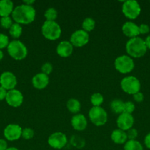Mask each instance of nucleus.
Instances as JSON below:
<instances>
[{
    "instance_id": "obj_1",
    "label": "nucleus",
    "mask_w": 150,
    "mask_h": 150,
    "mask_svg": "<svg viewBox=\"0 0 150 150\" xmlns=\"http://www.w3.org/2000/svg\"><path fill=\"white\" fill-rule=\"evenodd\" d=\"M36 10L32 6L22 4L14 7L12 13V18L15 23L26 25L32 23L35 19Z\"/></svg>"
},
{
    "instance_id": "obj_2",
    "label": "nucleus",
    "mask_w": 150,
    "mask_h": 150,
    "mask_svg": "<svg viewBox=\"0 0 150 150\" xmlns=\"http://www.w3.org/2000/svg\"><path fill=\"white\" fill-rule=\"evenodd\" d=\"M126 52L131 58H141L144 57L147 51L144 40L140 37L131 38L125 45Z\"/></svg>"
},
{
    "instance_id": "obj_3",
    "label": "nucleus",
    "mask_w": 150,
    "mask_h": 150,
    "mask_svg": "<svg viewBox=\"0 0 150 150\" xmlns=\"http://www.w3.org/2000/svg\"><path fill=\"white\" fill-rule=\"evenodd\" d=\"M9 55L15 60L21 61L24 59L28 54V50L26 45L19 40L10 41L7 48Z\"/></svg>"
},
{
    "instance_id": "obj_4",
    "label": "nucleus",
    "mask_w": 150,
    "mask_h": 150,
    "mask_svg": "<svg viewBox=\"0 0 150 150\" xmlns=\"http://www.w3.org/2000/svg\"><path fill=\"white\" fill-rule=\"evenodd\" d=\"M41 32L46 39L56 40L60 38L62 30L60 26L56 21H45L41 26Z\"/></svg>"
},
{
    "instance_id": "obj_5",
    "label": "nucleus",
    "mask_w": 150,
    "mask_h": 150,
    "mask_svg": "<svg viewBox=\"0 0 150 150\" xmlns=\"http://www.w3.org/2000/svg\"><path fill=\"white\" fill-rule=\"evenodd\" d=\"M114 67L118 72L122 74L131 73L135 67L133 59L128 55H121L118 57L114 61Z\"/></svg>"
},
{
    "instance_id": "obj_6",
    "label": "nucleus",
    "mask_w": 150,
    "mask_h": 150,
    "mask_svg": "<svg viewBox=\"0 0 150 150\" xmlns=\"http://www.w3.org/2000/svg\"><path fill=\"white\" fill-rule=\"evenodd\" d=\"M141 12V5L135 0H127L123 2L122 13L127 18L130 20H135L140 16Z\"/></svg>"
},
{
    "instance_id": "obj_7",
    "label": "nucleus",
    "mask_w": 150,
    "mask_h": 150,
    "mask_svg": "<svg viewBox=\"0 0 150 150\" xmlns=\"http://www.w3.org/2000/svg\"><path fill=\"white\" fill-rule=\"evenodd\" d=\"M141 82L135 76H126L121 81V88L122 90L129 95H135L140 92Z\"/></svg>"
},
{
    "instance_id": "obj_8",
    "label": "nucleus",
    "mask_w": 150,
    "mask_h": 150,
    "mask_svg": "<svg viewBox=\"0 0 150 150\" xmlns=\"http://www.w3.org/2000/svg\"><path fill=\"white\" fill-rule=\"evenodd\" d=\"M88 117L91 122L96 126H103L107 122V114L101 106L94 107L90 109Z\"/></svg>"
},
{
    "instance_id": "obj_9",
    "label": "nucleus",
    "mask_w": 150,
    "mask_h": 150,
    "mask_svg": "<svg viewBox=\"0 0 150 150\" xmlns=\"http://www.w3.org/2000/svg\"><path fill=\"white\" fill-rule=\"evenodd\" d=\"M48 144L53 149H61L66 146L68 139L66 134L61 132H55L50 135L48 138Z\"/></svg>"
},
{
    "instance_id": "obj_10",
    "label": "nucleus",
    "mask_w": 150,
    "mask_h": 150,
    "mask_svg": "<svg viewBox=\"0 0 150 150\" xmlns=\"http://www.w3.org/2000/svg\"><path fill=\"white\" fill-rule=\"evenodd\" d=\"M89 41V35L82 29H78L71 35L70 42L73 46L80 48L86 45Z\"/></svg>"
},
{
    "instance_id": "obj_11",
    "label": "nucleus",
    "mask_w": 150,
    "mask_h": 150,
    "mask_svg": "<svg viewBox=\"0 0 150 150\" xmlns=\"http://www.w3.org/2000/svg\"><path fill=\"white\" fill-rule=\"evenodd\" d=\"M0 85L7 91L14 89L17 85L16 76L11 72H4L0 76Z\"/></svg>"
},
{
    "instance_id": "obj_12",
    "label": "nucleus",
    "mask_w": 150,
    "mask_h": 150,
    "mask_svg": "<svg viewBox=\"0 0 150 150\" xmlns=\"http://www.w3.org/2000/svg\"><path fill=\"white\" fill-rule=\"evenodd\" d=\"M5 100L10 106L17 108V107L21 106L23 103L24 96L20 91L14 89L7 91Z\"/></svg>"
},
{
    "instance_id": "obj_13",
    "label": "nucleus",
    "mask_w": 150,
    "mask_h": 150,
    "mask_svg": "<svg viewBox=\"0 0 150 150\" xmlns=\"http://www.w3.org/2000/svg\"><path fill=\"white\" fill-rule=\"evenodd\" d=\"M134 122H135V120H134L133 116L132 114L124 112L119 115L116 120V125H117L118 128L125 132L133 127Z\"/></svg>"
},
{
    "instance_id": "obj_14",
    "label": "nucleus",
    "mask_w": 150,
    "mask_h": 150,
    "mask_svg": "<svg viewBox=\"0 0 150 150\" xmlns=\"http://www.w3.org/2000/svg\"><path fill=\"white\" fill-rule=\"evenodd\" d=\"M22 128L16 124H10L4 128V136L7 141L14 142L21 137Z\"/></svg>"
},
{
    "instance_id": "obj_15",
    "label": "nucleus",
    "mask_w": 150,
    "mask_h": 150,
    "mask_svg": "<svg viewBox=\"0 0 150 150\" xmlns=\"http://www.w3.org/2000/svg\"><path fill=\"white\" fill-rule=\"evenodd\" d=\"M122 32L127 38H134L140 35L139 26L132 21H126L123 24L121 28Z\"/></svg>"
},
{
    "instance_id": "obj_16",
    "label": "nucleus",
    "mask_w": 150,
    "mask_h": 150,
    "mask_svg": "<svg viewBox=\"0 0 150 150\" xmlns=\"http://www.w3.org/2000/svg\"><path fill=\"white\" fill-rule=\"evenodd\" d=\"M49 83V78L47 75L43 73H37L32 79V86H34V88L39 90L45 89L48 86Z\"/></svg>"
},
{
    "instance_id": "obj_17",
    "label": "nucleus",
    "mask_w": 150,
    "mask_h": 150,
    "mask_svg": "<svg viewBox=\"0 0 150 150\" xmlns=\"http://www.w3.org/2000/svg\"><path fill=\"white\" fill-rule=\"evenodd\" d=\"M71 123L72 127L76 131H83L86 129L87 125H88L86 117L82 114H74L72 117Z\"/></svg>"
},
{
    "instance_id": "obj_18",
    "label": "nucleus",
    "mask_w": 150,
    "mask_h": 150,
    "mask_svg": "<svg viewBox=\"0 0 150 150\" xmlns=\"http://www.w3.org/2000/svg\"><path fill=\"white\" fill-rule=\"evenodd\" d=\"M74 46L71 43L70 41L63 40L61 41L60 43L57 45L56 51L57 54L63 58H66V57H70L73 53Z\"/></svg>"
},
{
    "instance_id": "obj_19",
    "label": "nucleus",
    "mask_w": 150,
    "mask_h": 150,
    "mask_svg": "<svg viewBox=\"0 0 150 150\" xmlns=\"http://www.w3.org/2000/svg\"><path fill=\"white\" fill-rule=\"evenodd\" d=\"M14 10V4L10 0H1L0 1V16L1 18L7 17L12 15Z\"/></svg>"
},
{
    "instance_id": "obj_20",
    "label": "nucleus",
    "mask_w": 150,
    "mask_h": 150,
    "mask_svg": "<svg viewBox=\"0 0 150 150\" xmlns=\"http://www.w3.org/2000/svg\"><path fill=\"white\" fill-rule=\"evenodd\" d=\"M112 141L116 144H125L127 142V136L125 131L120 130V129H116L112 132L110 135Z\"/></svg>"
},
{
    "instance_id": "obj_21",
    "label": "nucleus",
    "mask_w": 150,
    "mask_h": 150,
    "mask_svg": "<svg viewBox=\"0 0 150 150\" xmlns=\"http://www.w3.org/2000/svg\"><path fill=\"white\" fill-rule=\"evenodd\" d=\"M110 108L114 114H121L124 112V102L121 99H114L110 103Z\"/></svg>"
},
{
    "instance_id": "obj_22",
    "label": "nucleus",
    "mask_w": 150,
    "mask_h": 150,
    "mask_svg": "<svg viewBox=\"0 0 150 150\" xmlns=\"http://www.w3.org/2000/svg\"><path fill=\"white\" fill-rule=\"evenodd\" d=\"M67 109L71 113L74 114H77L81 109V103L77 99L75 98H71L67 101L66 103Z\"/></svg>"
},
{
    "instance_id": "obj_23",
    "label": "nucleus",
    "mask_w": 150,
    "mask_h": 150,
    "mask_svg": "<svg viewBox=\"0 0 150 150\" xmlns=\"http://www.w3.org/2000/svg\"><path fill=\"white\" fill-rule=\"evenodd\" d=\"M9 34L10 36L15 39H18L21 37L22 34V26L21 25L17 23H13L11 27L9 29Z\"/></svg>"
},
{
    "instance_id": "obj_24",
    "label": "nucleus",
    "mask_w": 150,
    "mask_h": 150,
    "mask_svg": "<svg viewBox=\"0 0 150 150\" xmlns=\"http://www.w3.org/2000/svg\"><path fill=\"white\" fill-rule=\"evenodd\" d=\"M124 150H144V147L138 141L127 140L124 146Z\"/></svg>"
},
{
    "instance_id": "obj_25",
    "label": "nucleus",
    "mask_w": 150,
    "mask_h": 150,
    "mask_svg": "<svg viewBox=\"0 0 150 150\" xmlns=\"http://www.w3.org/2000/svg\"><path fill=\"white\" fill-rule=\"evenodd\" d=\"M70 143L74 147L77 148V149H82L85 146V141L81 136H77V135H74L71 137Z\"/></svg>"
},
{
    "instance_id": "obj_26",
    "label": "nucleus",
    "mask_w": 150,
    "mask_h": 150,
    "mask_svg": "<svg viewBox=\"0 0 150 150\" xmlns=\"http://www.w3.org/2000/svg\"><path fill=\"white\" fill-rule=\"evenodd\" d=\"M96 26V22L91 17H88L85 18V19L83 20L82 23V30L85 31L88 33L89 32H91L94 29Z\"/></svg>"
},
{
    "instance_id": "obj_27",
    "label": "nucleus",
    "mask_w": 150,
    "mask_h": 150,
    "mask_svg": "<svg viewBox=\"0 0 150 150\" xmlns=\"http://www.w3.org/2000/svg\"><path fill=\"white\" fill-rule=\"evenodd\" d=\"M104 102V97L99 92L93 94L91 97V103L94 107H99Z\"/></svg>"
},
{
    "instance_id": "obj_28",
    "label": "nucleus",
    "mask_w": 150,
    "mask_h": 150,
    "mask_svg": "<svg viewBox=\"0 0 150 150\" xmlns=\"http://www.w3.org/2000/svg\"><path fill=\"white\" fill-rule=\"evenodd\" d=\"M44 17H45L46 21H55L56 18H57V11L53 7L48 8L44 13Z\"/></svg>"
},
{
    "instance_id": "obj_29",
    "label": "nucleus",
    "mask_w": 150,
    "mask_h": 150,
    "mask_svg": "<svg viewBox=\"0 0 150 150\" xmlns=\"http://www.w3.org/2000/svg\"><path fill=\"white\" fill-rule=\"evenodd\" d=\"M13 24V18L10 16H7V17H2L0 19V26L5 29H9L11 27L12 25Z\"/></svg>"
},
{
    "instance_id": "obj_30",
    "label": "nucleus",
    "mask_w": 150,
    "mask_h": 150,
    "mask_svg": "<svg viewBox=\"0 0 150 150\" xmlns=\"http://www.w3.org/2000/svg\"><path fill=\"white\" fill-rule=\"evenodd\" d=\"M35 136V132L30 127H25L22 130L21 137L25 140H29L32 139Z\"/></svg>"
},
{
    "instance_id": "obj_31",
    "label": "nucleus",
    "mask_w": 150,
    "mask_h": 150,
    "mask_svg": "<svg viewBox=\"0 0 150 150\" xmlns=\"http://www.w3.org/2000/svg\"><path fill=\"white\" fill-rule=\"evenodd\" d=\"M9 43H10V41H9V38L7 35L0 33V50L7 48Z\"/></svg>"
},
{
    "instance_id": "obj_32",
    "label": "nucleus",
    "mask_w": 150,
    "mask_h": 150,
    "mask_svg": "<svg viewBox=\"0 0 150 150\" xmlns=\"http://www.w3.org/2000/svg\"><path fill=\"white\" fill-rule=\"evenodd\" d=\"M135 109V104L131 101L124 102V113L132 114Z\"/></svg>"
},
{
    "instance_id": "obj_33",
    "label": "nucleus",
    "mask_w": 150,
    "mask_h": 150,
    "mask_svg": "<svg viewBox=\"0 0 150 150\" xmlns=\"http://www.w3.org/2000/svg\"><path fill=\"white\" fill-rule=\"evenodd\" d=\"M52 70H53L52 64H51L50 62H46L41 66V71H42V73H44V74L47 75V76H49V75L52 72Z\"/></svg>"
},
{
    "instance_id": "obj_34",
    "label": "nucleus",
    "mask_w": 150,
    "mask_h": 150,
    "mask_svg": "<svg viewBox=\"0 0 150 150\" xmlns=\"http://www.w3.org/2000/svg\"><path fill=\"white\" fill-rule=\"evenodd\" d=\"M126 136H127L128 140H136V138L138 137V130L132 127L131 129L126 131Z\"/></svg>"
},
{
    "instance_id": "obj_35",
    "label": "nucleus",
    "mask_w": 150,
    "mask_h": 150,
    "mask_svg": "<svg viewBox=\"0 0 150 150\" xmlns=\"http://www.w3.org/2000/svg\"><path fill=\"white\" fill-rule=\"evenodd\" d=\"M150 31V27L149 25L146 24V23H141L139 26V32L141 35H146L148 34Z\"/></svg>"
},
{
    "instance_id": "obj_36",
    "label": "nucleus",
    "mask_w": 150,
    "mask_h": 150,
    "mask_svg": "<svg viewBox=\"0 0 150 150\" xmlns=\"http://www.w3.org/2000/svg\"><path fill=\"white\" fill-rule=\"evenodd\" d=\"M133 99L135 102L137 103H141L144 99V94L141 92H137L136 94L133 95Z\"/></svg>"
},
{
    "instance_id": "obj_37",
    "label": "nucleus",
    "mask_w": 150,
    "mask_h": 150,
    "mask_svg": "<svg viewBox=\"0 0 150 150\" xmlns=\"http://www.w3.org/2000/svg\"><path fill=\"white\" fill-rule=\"evenodd\" d=\"M7 91L0 86V101L3 100H5L6 96H7Z\"/></svg>"
},
{
    "instance_id": "obj_38",
    "label": "nucleus",
    "mask_w": 150,
    "mask_h": 150,
    "mask_svg": "<svg viewBox=\"0 0 150 150\" xmlns=\"http://www.w3.org/2000/svg\"><path fill=\"white\" fill-rule=\"evenodd\" d=\"M144 144L147 149H150V133L146 134V136L144 138Z\"/></svg>"
},
{
    "instance_id": "obj_39",
    "label": "nucleus",
    "mask_w": 150,
    "mask_h": 150,
    "mask_svg": "<svg viewBox=\"0 0 150 150\" xmlns=\"http://www.w3.org/2000/svg\"><path fill=\"white\" fill-rule=\"evenodd\" d=\"M7 148V142L4 139H0V150H6Z\"/></svg>"
},
{
    "instance_id": "obj_40",
    "label": "nucleus",
    "mask_w": 150,
    "mask_h": 150,
    "mask_svg": "<svg viewBox=\"0 0 150 150\" xmlns=\"http://www.w3.org/2000/svg\"><path fill=\"white\" fill-rule=\"evenodd\" d=\"M144 42H145L146 46L147 49L150 50V35H148V36L146 38V39L144 40Z\"/></svg>"
},
{
    "instance_id": "obj_41",
    "label": "nucleus",
    "mask_w": 150,
    "mask_h": 150,
    "mask_svg": "<svg viewBox=\"0 0 150 150\" xmlns=\"http://www.w3.org/2000/svg\"><path fill=\"white\" fill-rule=\"evenodd\" d=\"M35 3V1L34 0H28V1H24L23 4H26V5H30L32 6V4Z\"/></svg>"
},
{
    "instance_id": "obj_42",
    "label": "nucleus",
    "mask_w": 150,
    "mask_h": 150,
    "mask_svg": "<svg viewBox=\"0 0 150 150\" xmlns=\"http://www.w3.org/2000/svg\"><path fill=\"white\" fill-rule=\"evenodd\" d=\"M3 57H4V54H3V52L1 50H0V61L2 59Z\"/></svg>"
},
{
    "instance_id": "obj_43",
    "label": "nucleus",
    "mask_w": 150,
    "mask_h": 150,
    "mask_svg": "<svg viewBox=\"0 0 150 150\" xmlns=\"http://www.w3.org/2000/svg\"><path fill=\"white\" fill-rule=\"evenodd\" d=\"M6 150H19L16 147H8Z\"/></svg>"
}]
</instances>
